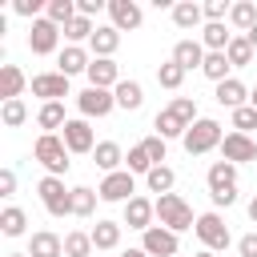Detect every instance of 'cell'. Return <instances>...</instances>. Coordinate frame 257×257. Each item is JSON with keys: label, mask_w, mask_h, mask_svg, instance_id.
I'll return each instance as SVG.
<instances>
[{"label": "cell", "mask_w": 257, "mask_h": 257, "mask_svg": "<svg viewBox=\"0 0 257 257\" xmlns=\"http://www.w3.org/2000/svg\"><path fill=\"white\" fill-rule=\"evenodd\" d=\"M32 157L48 169V177H64L68 173V145L56 133H40L36 145H32Z\"/></svg>", "instance_id": "obj_1"}, {"label": "cell", "mask_w": 257, "mask_h": 257, "mask_svg": "<svg viewBox=\"0 0 257 257\" xmlns=\"http://www.w3.org/2000/svg\"><path fill=\"white\" fill-rule=\"evenodd\" d=\"M157 221H161L165 229H173V233H181V229H193V225H197L193 209H189V205H185V197H177V193L157 197Z\"/></svg>", "instance_id": "obj_2"}, {"label": "cell", "mask_w": 257, "mask_h": 257, "mask_svg": "<svg viewBox=\"0 0 257 257\" xmlns=\"http://www.w3.org/2000/svg\"><path fill=\"white\" fill-rule=\"evenodd\" d=\"M181 141H185V153H189V157H201V153L217 149L225 137H221V124H217V120L201 116V120H193V124H189V133H185Z\"/></svg>", "instance_id": "obj_3"}, {"label": "cell", "mask_w": 257, "mask_h": 257, "mask_svg": "<svg viewBox=\"0 0 257 257\" xmlns=\"http://www.w3.org/2000/svg\"><path fill=\"white\" fill-rule=\"evenodd\" d=\"M36 193H40L48 217H68L72 213V189H64V177H44L36 185Z\"/></svg>", "instance_id": "obj_4"}, {"label": "cell", "mask_w": 257, "mask_h": 257, "mask_svg": "<svg viewBox=\"0 0 257 257\" xmlns=\"http://www.w3.org/2000/svg\"><path fill=\"white\" fill-rule=\"evenodd\" d=\"M193 233L201 237V245L209 249V253H217V249H229V225L221 221V213H201L197 217V225H193Z\"/></svg>", "instance_id": "obj_5"}, {"label": "cell", "mask_w": 257, "mask_h": 257, "mask_svg": "<svg viewBox=\"0 0 257 257\" xmlns=\"http://www.w3.org/2000/svg\"><path fill=\"white\" fill-rule=\"evenodd\" d=\"M56 40H60V28H56L48 16L32 20V28H28V48H32L36 56H48V52H56Z\"/></svg>", "instance_id": "obj_6"}, {"label": "cell", "mask_w": 257, "mask_h": 257, "mask_svg": "<svg viewBox=\"0 0 257 257\" xmlns=\"http://www.w3.org/2000/svg\"><path fill=\"white\" fill-rule=\"evenodd\" d=\"M112 104H116V96H112L108 88H92V84L76 96L80 116H108V112H112Z\"/></svg>", "instance_id": "obj_7"}, {"label": "cell", "mask_w": 257, "mask_h": 257, "mask_svg": "<svg viewBox=\"0 0 257 257\" xmlns=\"http://www.w3.org/2000/svg\"><path fill=\"white\" fill-rule=\"evenodd\" d=\"M221 161H229V165L257 161V145H253L245 133H225V141H221Z\"/></svg>", "instance_id": "obj_8"}, {"label": "cell", "mask_w": 257, "mask_h": 257, "mask_svg": "<svg viewBox=\"0 0 257 257\" xmlns=\"http://www.w3.org/2000/svg\"><path fill=\"white\" fill-rule=\"evenodd\" d=\"M133 193H137V185H133V173H128V169L108 173V177L100 181V189H96L100 201H133Z\"/></svg>", "instance_id": "obj_9"}, {"label": "cell", "mask_w": 257, "mask_h": 257, "mask_svg": "<svg viewBox=\"0 0 257 257\" xmlns=\"http://www.w3.org/2000/svg\"><path fill=\"white\" fill-rule=\"evenodd\" d=\"M141 249H145L149 257H177V233L165 229V225H153V229H145Z\"/></svg>", "instance_id": "obj_10"}, {"label": "cell", "mask_w": 257, "mask_h": 257, "mask_svg": "<svg viewBox=\"0 0 257 257\" xmlns=\"http://www.w3.org/2000/svg\"><path fill=\"white\" fill-rule=\"evenodd\" d=\"M108 16H112V28L116 32H133L145 20V12H141L137 0H108Z\"/></svg>", "instance_id": "obj_11"}, {"label": "cell", "mask_w": 257, "mask_h": 257, "mask_svg": "<svg viewBox=\"0 0 257 257\" xmlns=\"http://www.w3.org/2000/svg\"><path fill=\"white\" fill-rule=\"evenodd\" d=\"M153 217H157V201H149V197H133V201H124V225L128 229H153Z\"/></svg>", "instance_id": "obj_12"}, {"label": "cell", "mask_w": 257, "mask_h": 257, "mask_svg": "<svg viewBox=\"0 0 257 257\" xmlns=\"http://www.w3.org/2000/svg\"><path fill=\"white\" fill-rule=\"evenodd\" d=\"M88 84H92V88H116V84H120L116 60H112V56H92V64H88Z\"/></svg>", "instance_id": "obj_13"}, {"label": "cell", "mask_w": 257, "mask_h": 257, "mask_svg": "<svg viewBox=\"0 0 257 257\" xmlns=\"http://www.w3.org/2000/svg\"><path fill=\"white\" fill-rule=\"evenodd\" d=\"M32 96H44V104L68 96V76L64 72H40V76H32Z\"/></svg>", "instance_id": "obj_14"}, {"label": "cell", "mask_w": 257, "mask_h": 257, "mask_svg": "<svg viewBox=\"0 0 257 257\" xmlns=\"http://www.w3.org/2000/svg\"><path fill=\"white\" fill-rule=\"evenodd\" d=\"M60 141L68 145V153H92V149H96L88 120H68V124H64V133H60Z\"/></svg>", "instance_id": "obj_15"}, {"label": "cell", "mask_w": 257, "mask_h": 257, "mask_svg": "<svg viewBox=\"0 0 257 257\" xmlns=\"http://www.w3.org/2000/svg\"><path fill=\"white\" fill-rule=\"evenodd\" d=\"M205 56H209V52H205L201 40H177V48H173V60H177L185 72H189V68H201Z\"/></svg>", "instance_id": "obj_16"}, {"label": "cell", "mask_w": 257, "mask_h": 257, "mask_svg": "<svg viewBox=\"0 0 257 257\" xmlns=\"http://www.w3.org/2000/svg\"><path fill=\"white\" fill-rule=\"evenodd\" d=\"M229 189H237V165L213 161L209 165V193H229Z\"/></svg>", "instance_id": "obj_17"}, {"label": "cell", "mask_w": 257, "mask_h": 257, "mask_svg": "<svg viewBox=\"0 0 257 257\" xmlns=\"http://www.w3.org/2000/svg\"><path fill=\"white\" fill-rule=\"evenodd\" d=\"M28 257H64V241H60L56 233L40 229V233H32V241H28Z\"/></svg>", "instance_id": "obj_18"}, {"label": "cell", "mask_w": 257, "mask_h": 257, "mask_svg": "<svg viewBox=\"0 0 257 257\" xmlns=\"http://www.w3.org/2000/svg\"><path fill=\"white\" fill-rule=\"evenodd\" d=\"M56 64H60L56 72H64V76H76V72H88V64H92V60H88V52H84L80 44H68V48L60 52V60H56Z\"/></svg>", "instance_id": "obj_19"}, {"label": "cell", "mask_w": 257, "mask_h": 257, "mask_svg": "<svg viewBox=\"0 0 257 257\" xmlns=\"http://www.w3.org/2000/svg\"><path fill=\"white\" fill-rule=\"evenodd\" d=\"M245 100H249V92H245V84H241L237 76H229V80L217 84V104H225V108H245Z\"/></svg>", "instance_id": "obj_20"}, {"label": "cell", "mask_w": 257, "mask_h": 257, "mask_svg": "<svg viewBox=\"0 0 257 257\" xmlns=\"http://www.w3.org/2000/svg\"><path fill=\"white\" fill-rule=\"evenodd\" d=\"M92 161H96V169H104V177H108V173H120L116 165L124 161V153H120L116 141H100V145L92 149Z\"/></svg>", "instance_id": "obj_21"}, {"label": "cell", "mask_w": 257, "mask_h": 257, "mask_svg": "<svg viewBox=\"0 0 257 257\" xmlns=\"http://www.w3.org/2000/svg\"><path fill=\"white\" fill-rule=\"evenodd\" d=\"M24 84H28V80H24V72H20L16 64H4V68H0V96H4V100H20Z\"/></svg>", "instance_id": "obj_22"}, {"label": "cell", "mask_w": 257, "mask_h": 257, "mask_svg": "<svg viewBox=\"0 0 257 257\" xmlns=\"http://www.w3.org/2000/svg\"><path fill=\"white\" fill-rule=\"evenodd\" d=\"M112 96H116V104H120L124 112H137V108L145 104V88H141L137 80H120V84L112 88Z\"/></svg>", "instance_id": "obj_23"}, {"label": "cell", "mask_w": 257, "mask_h": 257, "mask_svg": "<svg viewBox=\"0 0 257 257\" xmlns=\"http://www.w3.org/2000/svg\"><path fill=\"white\" fill-rule=\"evenodd\" d=\"M153 128H157V137H165V141H169V137H185V133H189V124H185L173 108H161V112H157V120H153Z\"/></svg>", "instance_id": "obj_24"}, {"label": "cell", "mask_w": 257, "mask_h": 257, "mask_svg": "<svg viewBox=\"0 0 257 257\" xmlns=\"http://www.w3.org/2000/svg\"><path fill=\"white\" fill-rule=\"evenodd\" d=\"M201 20H205V8H201V4H193V0L173 4V24H177V28H197Z\"/></svg>", "instance_id": "obj_25"}, {"label": "cell", "mask_w": 257, "mask_h": 257, "mask_svg": "<svg viewBox=\"0 0 257 257\" xmlns=\"http://www.w3.org/2000/svg\"><path fill=\"white\" fill-rule=\"evenodd\" d=\"M145 185H149V193H157V197H165V193H173V185H177V173H173L169 165H157V169H149V177H145Z\"/></svg>", "instance_id": "obj_26"}, {"label": "cell", "mask_w": 257, "mask_h": 257, "mask_svg": "<svg viewBox=\"0 0 257 257\" xmlns=\"http://www.w3.org/2000/svg\"><path fill=\"white\" fill-rule=\"evenodd\" d=\"M92 245H96V253L116 249V245H120V225H116V221H96V229H92Z\"/></svg>", "instance_id": "obj_27"}, {"label": "cell", "mask_w": 257, "mask_h": 257, "mask_svg": "<svg viewBox=\"0 0 257 257\" xmlns=\"http://www.w3.org/2000/svg\"><path fill=\"white\" fill-rule=\"evenodd\" d=\"M88 44H92V52H96V56H112V52H116V44H120V32H116L112 24H104V28H96V32H92V40H88Z\"/></svg>", "instance_id": "obj_28"}, {"label": "cell", "mask_w": 257, "mask_h": 257, "mask_svg": "<svg viewBox=\"0 0 257 257\" xmlns=\"http://www.w3.org/2000/svg\"><path fill=\"white\" fill-rule=\"evenodd\" d=\"M36 124L44 128V133H52V128H64L68 120H64V104L60 100H48V104H40V112H36Z\"/></svg>", "instance_id": "obj_29"}, {"label": "cell", "mask_w": 257, "mask_h": 257, "mask_svg": "<svg viewBox=\"0 0 257 257\" xmlns=\"http://www.w3.org/2000/svg\"><path fill=\"white\" fill-rule=\"evenodd\" d=\"M24 225H28V213H24L20 205H8V209L0 213V233H4V237H20Z\"/></svg>", "instance_id": "obj_30"}, {"label": "cell", "mask_w": 257, "mask_h": 257, "mask_svg": "<svg viewBox=\"0 0 257 257\" xmlns=\"http://www.w3.org/2000/svg\"><path fill=\"white\" fill-rule=\"evenodd\" d=\"M229 24L241 28V32H249V28L257 24V4H253V0H237V4L229 8Z\"/></svg>", "instance_id": "obj_31"}, {"label": "cell", "mask_w": 257, "mask_h": 257, "mask_svg": "<svg viewBox=\"0 0 257 257\" xmlns=\"http://www.w3.org/2000/svg\"><path fill=\"white\" fill-rule=\"evenodd\" d=\"M229 40H233V32H225V24H205V32H201V44L209 52H225Z\"/></svg>", "instance_id": "obj_32"}, {"label": "cell", "mask_w": 257, "mask_h": 257, "mask_svg": "<svg viewBox=\"0 0 257 257\" xmlns=\"http://www.w3.org/2000/svg\"><path fill=\"white\" fill-rule=\"evenodd\" d=\"M229 68H233V64H229V56H225V52H209V56H205V64H201V72H205L209 80H217V84H221V80H229Z\"/></svg>", "instance_id": "obj_33"}, {"label": "cell", "mask_w": 257, "mask_h": 257, "mask_svg": "<svg viewBox=\"0 0 257 257\" xmlns=\"http://www.w3.org/2000/svg\"><path fill=\"white\" fill-rule=\"evenodd\" d=\"M225 56H229V64H233V68H245V64L253 60V44H249L245 36H233V40H229V48H225Z\"/></svg>", "instance_id": "obj_34"}, {"label": "cell", "mask_w": 257, "mask_h": 257, "mask_svg": "<svg viewBox=\"0 0 257 257\" xmlns=\"http://www.w3.org/2000/svg\"><path fill=\"white\" fill-rule=\"evenodd\" d=\"M92 233H68L64 237V257H92Z\"/></svg>", "instance_id": "obj_35"}, {"label": "cell", "mask_w": 257, "mask_h": 257, "mask_svg": "<svg viewBox=\"0 0 257 257\" xmlns=\"http://www.w3.org/2000/svg\"><path fill=\"white\" fill-rule=\"evenodd\" d=\"M48 20L56 28H64L68 20H76V0H48Z\"/></svg>", "instance_id": "obj_36"}, {"label": "cell", "mask_w": 257, "mask_h": 257, "mask_svg": "<svg viewBox=\"0 0 257 257\" xmlns=\"http://www.w3.org/2000/svg\"><path fill=\"white\" fill-rule=\"evenodd\" d=\"M181 80H185V68H181L177 60H165V64L157 68V84H161V88H181Z\"/></svg>", "instance_id": "obj_37"}, {"label": "cell", "mask_w": 257, "mask_h": 257, "mask_svg": "<svg viewBox=\"0 0 257 257\" xmlns=\"http://www.w3.org/2000/svg\"><path fill=\"white\" fill-rule=\"evenodd\" d=\"M0 120H4L8 128H20V124L28 120V104H24V100H4V108H0Z\"/></svg>", "instance_id": "obj_38"}, {"label": "cell", "mask_w": 257, "mask_h": 257, "mask_svg": "<svg viewBox=\"0 0 257 257\" xmlns=\"http://www.w3.org/2000/svg\"><path fill=\"white\" fill-rule=\"evenodd\" d=\"M92 209H96V193L84 189V185H76L72 189V217H88Z\"/></svg>", "instance_id": "obj_39"}, {"label": "cell", "mask_w": 257, "mask_h": 257, "mask_svg": "<svg viewBox=\"0 0 257 257\" xmlns=\"http://www.w3.org/2000/svg\"><path fill=\"white\" fill-rule=\"evenodd\" d=\"M124 161H128V173H145V177H149V169H157V165H153V157H149V149H145V145H133V149H128V157H124Z\"/></svg>", "instance_id": "obj_40"}, {"label": "cell", "mask_w": 257, "mask_h": 257, "mask_svg": "<svg viewBox=\"0 0 257 257\" xmlns=\"http://www.w3.org/2000/svg\"><path fill=\"white\" fill-rule=\"evenodd\" d=\"M92 32H96V28H92V20H88V16H80V12H76V20H68V24H64V36H68V40H84V36L92 40Z\"/></svg>", "instance_id": "obj_41"}, {"label": "cell", "mask_w": 257, "mask_h": 257, "mask_svg": "<svg viewBox=\"0 0 257 257\" xmlns=\"http://www.w3.org/2000/svg\"><path fill=\"white\" fill-rule=\"evenodd\" d=\"M249 128H257V108H253V104L233 108V133H245V137H249Z\"/></svg>", "instance_id": "obj_42"}, {"label": "cell", "mask_w": 257, "mask_h": 257, "mask_svg": "<svg viewBox=\"0 0 257 257\" xmlns=\"http://www.w3.org/2000/svg\"><path fill=\"white\" fill-rule=\"evenodd\" d=\"M169 108H173V112H177L185 124L201 120V116H197V100H193V96H173V104H169Z\"/></svg>", "instance_id": "obj_43"}, {"label": "cell", "mask_w": 257, "mask_h": 257, "mask_svg": "<svg viewBox=\"0 0 257 257\" xmlns=\"http://www.w3.org/2000/svg\"><path fill=\"white\" fill-rule=\"evenodd\" d=\"M201 8H205V16H209V24H225V16H229L233 4H225V0H205Z\"/></svg>", "instance_id": "obj_44"}, {"label": "cell", "mask_w": 257, "mask_h": 257, "mask_svg": "<svg viewBox=\"0 0 257 257\" xmlns=\"http://www.w3.org/2000/svg\"><path fill=\"white\" fill-rule=\"evenodd\" d=\"M141 145L149 149V157H153V165H161V161H165V137H157V133H153V137H145Z\"/></svg>", "instance_id": "obj_45"}, {"label": "cell", "mask_w": 257, "mask_h": 257, "mask_svg": "<svg viewBox=\"0 0 257 257\" xmlns=\"http://www.w3.org/2000/svg\"><path fill=\"white\" fill-rule=\"evenodd\" d=\"M237 253H241V257H257V233H245V237L237 241Z\"/></svg>", "instance_id": "obj_46"}, {"label": "cell", "mask_w": 257, "mask_h": 257, "mask_svg": "<svg viewBox=\"0 0 257 257\" xmlns=\"http://www.w3.org/2000/svg\"><path fill=\"white\" fill-rule=\"evenodd\" d=\"M12 193H16V173L4 169V173H0V197H12Z\"/></svg>", "instance_id": "obj_47"}, {"label": "cell", "mask_w": 257, "mask_h": 257, "mask_svg": "<svg viewBox=\"0 0 257 257\" xmlns=\"http://www.w3.org/2000/svg\"><path fill=\"white\" fill-rule=\"evenodd\" d=\"M12 8H16L20 16H36V12H40V0H16Z\"/></svg>", "instance_id": "obj_48"}, {"label": "cell", "mask_w": 257, "mask_h": 257, "mask_svg": "<svg viewBox=\"0 0 257 257\" xmlns=\"http://www.w3.org/2000/svg\"><path fill=\"white\" fill-rule=\"evenodd\" d=\"M104 8V0H76V12L80 16H92V12H100Z\"/></svg>", "instance_id": "obj_49"}, {"label": "cell", "mask_w": 257, "mask_h": 257, "mask_svg": "<svg viewBox=\"0 0 257 257\" xmlns=\"http://www.w3.org/2000/svg\"><path fill=\"white\" fill-rule=\"evenodd\" d=\"M209 197H213V205H225V209H229V205L237 201V189H229V193H209Z\"/></svg>", "instance_id": "obj_50"}, {"label": "cell", "mask_w": 257, "mask_h": 257, "mask_svg": "<svg viewBox=\"0 0 257 257\" xmlns=\"http://www.w3.org/2000/svg\"><path fill=\"white\" fill-rule=\"evenodd\" d=\"M245 40H249V44H253V48H257V24H253V28H249V32H245Z\"/></svg>", "instance_id": "obj_51"}, {"label": "cell", "mask_w": 257, "mask_h": 257, "mask_svg": "<svg viewBox=\"0 0 257 257\" xmlns=\"http://www.w3.org/2000/svg\"><path fill=\"white\" fill-rule=\"evenodd\" d=\"M249 221H253V225H257V197H253V201H249Z\"/></svg>", "instance_id": "obj_52"}, {"label": "cell", "mask_w": 257, "mask_h": 257, "mask_svg": "<svg viewBox=\"0 0 257 257\" xmlns=\"http://www.w3.org/2000/svg\"><path fill=\"white\" fill-rule=\"evenodd\" d=\"M120 257H149V253H145V249H124Z\"/></svg>", "instance_id": "obj_53"}, {"label": "cell", "mask_w": 257, "mask_h": 257, "mask_svg": "<svg viewBox=\"0 0 257 257\" xmlns=\"http://www.w3.org/2000/svg\"><path fill=\"white\" fill-rule=\"evenodd\" d=\"M249 104H253V108H257V88H253V92H249Z\"/></svg>", "instance_id": "obj_54"}, {"label": "cell", "mask_w": 257, "mask_h": 257, "mask_svg": "<svg viewBox=\"0 0 257 257\" xmlns=\"http://www.w3.org/2000/svg\"><path fill=\"white\" fill-rule=\"evenodd\" d=\"M193 257H213V253H209V249H201V253H193Z\"/></svg>", "instance_id": "obj_55"}, {"label": "cell", "mask_w": 257, "mask_h": 257, "mask_svg": "<svg viewBox=\"0 0 257 257\" xmlns=\"http://www.w3.org/2000/svg\"><path fill=\"white\" fill-rule=\"evenodd\" d=\"M8 257H28V253H8Z\"/></svg>", "instance_id": "obj_56"}, {"label": "cell", "mask_w": 257, "mask_h": 257, "mask_svg": "<svg viewBox=\"0 0 257 257\" xmlns=\"http://www.w3.org/2000/svg\"><path fill=\"white\" fill-rule=\"evenodd\" d=\"M92 257H96V253H92Z\"/></svg>", "instance_id": "obj_57"}]
</instances>
